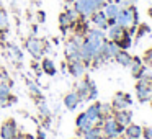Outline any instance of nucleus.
<instances>
[{
    "label": "nucleus",
    "mask_w": 152,
    "mask_h": 139,
    "mask_svg": "<svg viewBox=\"0 0 152 139\" xmlns=\"http://www.w3.org/2000/svg\"><path fill=\"white\" fill-rule=\"evenodd\" d=\"M8 30V17L7 12L0 8V33H5Z\"/></svg>",
    "instance_id": "24"
},
{
    "label": "nucleus",
    "mask_w": 152,
    "mask_h": 139,
    "mask_svg": "<svg viewBox=\"0 0 152 139\" xmlns=\"http://www.w3.org/2000/svg\"><path fill=\"white\" fill-rule=\"evenodd\" d=\"M145 61H147V64H151V66H152V48L145 53Z\"/></svg>",
    "instance_id": "35"
},
{
    "label": "nucleus",
    "mask_w": 152,
    "mask_h": 139,
    "mask_svg": "<svg viewBox=\"0 0 152 139\" xmlns=\"http://www.w3.org/2000/svg\"><path fill=\"white\" fill-rule=\"evenodd\" d=\"M18 131H17V123L13 119H7L4 121L2 128H0V138L2 139H17Z\"/></svg>",
    "instance_id": "7"
},
{
    "label": "nucleus",
    "mask_w": 152,
    "mask_h": 139,
    "mask_svg": "<svg viewBox=\"0 0 152 139\" xmlns=\"http://www.w3.org/2000/svg\"><path fill=\"white\" fill-rule=\"evenodd\" d=\"M124 134L129 136V138H132V139H141L142 138V126L129 123V124L126 126V129H124Z\"/></svg>",
    "instance_id": "19"
},
{
    "label": "nucleus",
    "mask_w": 152,
    "mask_h": 139,
    "mask_svg": "<svg viewBox=\"0 0 152 139\" xmlns=\"http://www.w3.org/2000/svg\"><path fill=\"white\" fill-rule=\"evenodd\" d=\"M115 23L119 25L123 28H131V26H137L139 25V13H137V8L134 5H128L126 8H121L119 13L116 15L115 18Z\"/></svg>",
    "instance_id": "2"
},
{
    "label": "nucleus",
    "mask_w": 152,
    "mask_h": 139,
    "mask_svg": "<svg viewBox=\"0 0 152 139\" xmlns=\"http://www.w3.org/2000/svg\"><path fill=\"white\" fill-rule=\"evenodd\" d=\"M66 13L69 15V18L72 20V23H74V25H75L77 21H79V17H80V15H79V12H77L75 8H70V10H67Z\"/></svg>",
    "instance_id": "30"
},
{
    "label": "nucleus",
    "mask_w": 152,
    "mask_h": 139,
    "mask_svg": "<svg viewBox=\"0 0 152 139\" xmlns=\"http://www.w3.org/2000/svg\"><path fill=\"white\" fill-rule=\"evenodd\" d=\"M113 116H115L116 123L121 126H128L132 119V113L129 110H115L113 111Z\"/></svg>",
    "instance_id": "15"
},
{
    "label": "nucleus",
    "mask_w": 152,
    "mask_h": 139,
    "mask_svg": "<svg viewBox=\"0 0 152 139\" xmlns=\"http://www.w3.org/2000/svg\"><path fill=\"white\" fill-rule=\"evenodd\" d=\"M67 70L74 77H82L85 74V62L82 59H69L67 62Z\"/></svg>",
    "instance_id": "9"
},
{
    "label": "nucleus",
    "mask_w": 152,
    "mask_h": 139,
    "mask_svg": "<svg viewBox=\"0 0 152 139\" xmlns=\"http://www.w3.org/2000/svg\"><path fill=\"white\" fill-rule=\"evenodd\" d=\"M128 34V31H126V28L119 26V25H111V26H108V38L111 41H116L118 43L119 40H123V38Z\"/></svg>",
    "instance_id": "14"
},
{
    "label": "nucleus",
    "mask_w": 152,
    "mask_h": 139,
    "mask_svg": "<svg viewBox=\"0 0 152 139\" xmlns=\"http://www.w3.org/2000/svg\"><path fill=\"white\" fill-rule=\"evenodd\" d=\"M38 18H39V23H43V21H44V18H46L44 12H39V13H38Z\"/></svg>",
    "instance_id": "36"
},
{
    "label": "nucleus",
    "mask_w": 152,
    "mask_h": 139,
    "mask_svg": "<svg viewBox=\"0 0 152 139\" xmlns=\"http://www.w3.org/2000/svg\"><path fill=\"white\" fill-rule=\"evenodd\" d=\"M66 57L67 59H80V46H77L72 40L66 43Z\"/></svg>",
    "instance_id": "17"
},
{
    "label": "nucleus",
    "mask_w": 152,
    "mask_h": 139,
    "mask_svg": "<svg viewBox=\"0 0 152 139\" xmlns=\"http://www.w3.org/2000/svg\"><path fill=\"white\" fill-rule=\"evenodd\" d=\"M75 10L80 17H90L95 10H100L103 7V0H74Z\"/></svg>",
    "instance_id": "3"
},
{
    "label": "nucleus",
    "mask_w": 152,
    "mask_h": 139,
    "mask_svg": "<svg viewBox=\"0 0 152 139\" xmlns=\"http://www.w3.org/2000/svg\"><path fill=\"white\" fill-rule=\"evenodd\" d=\"M113 106L111 105H108V103H100V113H102V116L105 118V116H110V115H113Z\"/></svg>",
    "instance_id": "26"
},
{
    "label": "nucleus",
    "mask_w": 152,
    "mask_h": 139,
    "mask_svg": "<svg viewBox=\"0 0 152 139\" xmlns=\"http://www.w3.org/2000/svg\"><path fill=\"white\" fill-rule=\"evenodd\" d=\"M118 46H119V49H124L126 51L129 46H131V36H129V34H126L123 40L118 41Z\"/></svg>",
    "instance_id": "28"
},
{
    "label": "nucleus",
    "mask_w": 152,
    "mask_h": 139,
    "mask_svg": "<svg viewBox=\"0 0 152 139\" xmlns=\"http://www.w3.org/2000/svg\"><path fill=\"white\" fill-rule=\"evenodd\" d=\"M115 59H116V62H118V64H121V66H124V67H129V66H131V62H132V57L129 56L124 49H119V53L115 56Z\"/></svg>",
    "instance_id": "21"
},
{
    "label": "nucleus",
    "mask_w": 152,
    "mask_h": 139,
    "mask_svg": "<svg viewBox=\"0 0 152 139\" xmlns=\"http://www.w3.org/2000/svg\"><path fill=\"white\" fill-rule=\"evenodd\" d=\"M85 115H87V118H88V121H92L93 124H102L103 116H102V113H100V102L90 105L88 110L85 111Z\"/></svg>",
    "instance_id": "10"
},
{
    "label": "nucleus",
    "mask_w": 152,
    "mask_h": 139,
    "mask_svg": "<svg viewBox=\"0 0 152 139\" xmlns=\"http://www.w3.org/2000/svg\"><path fill=\"white\" fill-rule=\"evenodd\" d=\"M105 33L102 30H92L85 34V41H83L82 48H80V59L83 62L88 61H103L100 57L102 54V46L105 43Z\"/></svg>",
    "instance_id": "1"
},
{
    "label": "nucleus",
    "mask_w": 152,
    "mask_h": 139,
    "mask_svg": "<svg viewBox=\"0 0 152 139\" xmlns=\"http://www.w3.org/2000/svg\"><path fill=\"white\" fill-rule=\"evenodd\" d=\"M75 126H77V132L82 136L83 132L88 131L90 128H93L95 124H93L92 121H88V118H87L85 113H80V115L77 116V119H75Z\"/></svg>",
    "instance_id": "12"
},
{
    "label": "nucleus",
    "mask_w": 152,
    "mask_h": 139,
    "mask_svg": "<svg viewBox=\"0 0 152 139\" xmlns=\"http://www.w3.org/2000/svg\"><path fill=\"white\" fill-rule=\"evenodd\" d=\"M36 139H46L44 132H43V131H39V132H38V136H36Z\"/></svg>",
    "instance_id": "38"
},
{
    "label": "nucleus",
    "mask_w": 152,
    "mask_h": 139,
    "mask_svg": "<svg viewBox=\"0 0 152 139\" xmlns=\"http://www.w3.org/2000/svg\"><path fill=\"white\" fill-rule=\"evenodd\" d=\"M147 87H149V90H151V92H152V77H151V79H149V83H147Z\"/></svg>",
    "instance_id": "39"
},
{
    "label": "nucleus",
    "mask_w": 152,
    "mask_h": 139,
    "mask_svg": "<svg viewBox=\"0 0 152 139\" xmlns=\"http://www.w3.org/2000/svg\"><path fill=\"white\" fill-rule=\"evenodd\" d=\"M151 105H152V100H151Z\"/></svg>",
    "instance_id": "42"
},
{
    "label": "nucleus",
    "mask_w": 152,
    "mask_h": 139,
    "mask_svg": "<svg viewBox=\"0 0 152 139\" xmlns=\"http://www.w3.org/2000/svg\"><path fill=\"white\" fill-rule=\"evenodd\" d=\"M41 67H43L44 74H48V75H56V66H54L53 59H49V57L43 59V62H41Z\"/></svg>",
    "instance_id": "22"
},
{
    "label": "nucleus",
    "mask_w": 152,
    "mask_h": 139,
    "mask_svg": "<svg viewBox=\"0 0 152 139\" xmlns=\"http://www.w3.org/2000/svg\"><path fill=\"white\" fill-rule=\"evenodd\" d=\"M79 89H77V95H79L80 102H87L90 97V79H83L79 82Z\"/></svg>",
    "instance_id": "16"
},
{
    "label": "nucleus",
    "mask_w": 152,
    "mask_h": 139,
    "mask_svg": "<svg viewBox=\"0 0 152 139\" xmlns=\"http://www.w3.org/2000/svg\"><path fill=\"white\" fill-rule=\"evenodd\" d=\"M102 10H103V13L106 15L108 20H115L116 15L119 13V10H121V5H118V4H115V2L110 0V2H105V4H103Z\"/></svg>",
    "instance_id": "13"
},
{
    "label": "nucleus",
    "mask_w": 152,
    "mask_h": 139,
    "mask_svg": "<svg viewBox=\"0 0 152 139\" xmlns=\"http://www.w3.org/2000/svg\"><path fill=\"white\" fill-rule=\"evenodd\" d=\"M10 53H12V56H15L18 61L23 59V54H21V51L18 49V46H10Z\"/></svg>",
    "instance_id": "33"
},
{
    "label": "nucleus",
    "mask_w": 152,
    "mask_h": 139,
    "mask_svg": "<svg viewBox=\"0 0 152 139\" xmlns=\"http://www.w3.org/2000/svg\"><path fill=\"white\" fill-rule=\"evenodd\" d=\"M90 18H92V23L95 25L98 30H108V18H106L105 13H103L102 8L93 12V13L90 15Z\"/></svg>",
    "instance_id": "11"
},
{
    "label": "nucleus",
    "mask_w": 152,
    "mask_h": 139,
    "mask_svg": "<svg viewBox=\"0 0 152 139\" xmlns=\"http://www.w3.org/2000/svg\"><path fill=\"white\" fill-rule=\"evenodd\" d=\"M131 103H132V100H131V95H129V93L118 92L113 97L111 106H113V110H126Z\"/></svg>",
    "instance_id": "8"
},
{
    "label": "nucleus",
    "mask_w": 152,
    "mask_h": 139,
    "mask_svg": "<svg viewBox=\"0 0 152 139\" xmlns=\"http://www.w3.org/2000/svg\"><path fill=\"white\" fill-rule=\"evenodd\" d=\"M59 25H61V28H67V30H69V26H72L74 23H72V20L69 18V15L64 12V13L59 15Z\"/></svg>",
    "instance_id": "25"
},
{
    "label": "nucleus",
    "mask_w": 152,
    "mask_h": 139,
    "mask_svg": "<svg viewBox=\"0 0 152 139\" xmlns=\"http://www.w3.org/2000/svg\"><path fill=\"white\" fill-rule=\"evenodd\" d=\"M139 26V31H137V40H141L142 36H144L145 33H149L151 31V28L147 26V25H137Z\"/></svg>",
    "instance_id": "32"
},
{
    "label": "nucleus",
    "mask_w": 152,
    "mask_h": 139,
    "mask_svg": "<svg viewBox=\"0 0 152 139\" xmlns=\"http://www.w3.org/2000/svg\"><path fill=\"white\" fill-rule=\"evenodd\" d=\"M26 85H28V89H30V92L33 93V95L41 97V90H39V87H38L34 82H31V80H26Z\"/></svg>",
    "instance_id": "29"
},
{
    "label": "nucleus",
    "mask_w": 152,
    "mask_h": 139,
    "mask_svg": "<svg viewBox=\"0 0 152 139\" xmlns=\"http://www.w3.org/2000/svg\"><path fill=\"white\" fill-rule=\"evenodd\" d=\"M121 139H132V138H129V136H124V138H121Z\"/></svg>",
    "instance_id": "41"
},
{
    "label": "nucleus",
    "mask_w": 152,
    "mask_h": 139,
    "mask_svg": "<svg viewBox=\"0 0 152 139\" xmlns=\"http://www.w3.org/2000/svg\"><path fill=\"white\" fill-rule=\"evenodd\" d=\"M136 2H137V0H124V2H123V5H134Z\"/></svg>",
    "instance_id": "37"
},
{
    "label": "nucleus",
    "mask_w": 152,
    "mask_h": 139,
    "mask_svg": "<svg viewBox=\"0 0 152 139\" xmlns=\"http://www.w3.org/2000/svg\"><path fill=\"white\" fill-rule=\"evenodd\" d=\"M96 95H98V90H96V87H95V82L90 80V97H88V100H96Z\"/></svg>",
    "instance_id": "31"
},
{
    "label": "nucleus",
    "mask_w": 152,
    "mask_h": 139,
    "mask_svg": "<svg viewBox=\"0 0 152 139\" xmlns=\"http://www.w3.org/2000/svg\"><path fill=\"white\" fill-rule=\"evenodd\" d=\"M102 129H103V136L110 139H118L119 138V132H118V123H116L115 116L110 115L105 116L102 121Z\"/></svg>",
    "instance_id": "4"
},
{
    "label": "nucleus",
    "mask_w": 152,
    "mask_h": 139,
    "mask_svg": "<svg viewBox=\"0 0 152 139\" xmlns=\"http://www.w3.org/2000/svg\"><path fill=\"white\" fill-rule=\"evenodd\" d=\"M149 17L152 18V8H149Z\"/></svg>",
    "instance_id": "40"
},
{
    "label": "nucleus",
    "mask_w": 152,
    "mask_h": 139,
    "mask_svg": "<svg viewBox=\"0 0 152 139\" xmlns=\"http://www.w3.org/2000/svg\"><path fill=\"white\" fill-rule=\"evenodd\" d=\"M10 87L7 85V83L0 82V106H7L10 105V102H7V100H10Z\"/></svg>",
    "instance_id": "20"
},
{
    "label": "nucleus",
    "mask_w": 152,
    "mask_h": 139,
    "mask_svg": "<svg viewBox=\"0 0 152 139\" xmlns=\"http://www.w3.org/2000/svg\"><path fill=\"white\" fill-rule=\"evenodd\" d=\"M26 51L34 57V59H41L44 54V41H41L39 38H28L26 40Z\"/></svg>",
    "instance_id": "5"
},
{
    "label": "nucleus",
    "mask_w": 152,
    "mask_h": 139,
    "mask_svg": "<svg viewBox=\"0 0 152 139\" xmlns=\"http://www.w3.org/2000/svg\"><path fill=\"white\" fill-rule=\"evenodd\" d=\"M119 53V46L116 41H111V40H105L102 46V54L100 57L102 59H115V56Z\"/></svg>",
    "instance_id": "6"
},
{
    "label": "nucleus",
    "mask_w": 152,
    "mask_h": 139,
    "mask_svg": "<svg viewBox=\"0 0 152 139\" xmlns=\"http://www.w3.org/2000/svg\"><path fill=\"white\" fill-rule=\"evenodd\" d=\"M131 74L132 75H136V74L141 72V69L144 67V64H142V61L139 59V57H132V62H131Z\"/></svg>",
    "instance_id": "23"
},
{
    "label": "nucleus",
    "mask_w": 152,
    "mask_h": 139,
    "mask_svg": "<svg viewBox=\"0 0 152 139\" xmlns=\"http://www.w3.org/2000/svg\"><path fill=\"white\" fill-rule=\"evenodd\" d=\"M80 103V98L77 95V92H69L66 97H64V105H66L67 110H75Z\"/></svg>",
    "instance_id": "18"
},
{
    "label": "nucleus",
    "mask_w": 152,
    "mask_h": 139,
    "mask_svg": "<svg viewBox=\"0 0 152 139\" xmlns=\"http://www.w3.org/2000/svg\"><path fill=\"white\" fill-rule=\"evenodd\" d=\"M38 108H39L41 116H44V118H49L51 116V110H49V106L46 105V102H39L38 103Z\"/></svg>",
    "instance_id": "27"
},
{
    "label": "nucleus",
    "mask_w": 152,
    "mask_h": 139,
    "mask_svg": "<svg viewBox=\"0 0 152 139\" xmlns=\"http://www.w3.org/2000/svg\"><path fill=\"white\" fill-rule=\"evenodd\" d=\"M142 138L144 139H152V126H145V128H142Z\"/></svg>",
    "instance_id": "34"
}]
</instances>
